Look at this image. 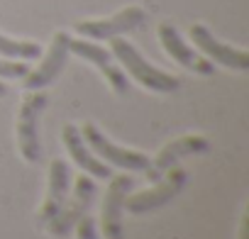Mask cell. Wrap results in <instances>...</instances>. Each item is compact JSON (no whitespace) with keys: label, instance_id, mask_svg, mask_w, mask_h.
Here are the masks:
<instances>
[{"label":"cell","instance_id":"obj_17","mask_svg":"<svg viewBox=\"0 0 249 239\" xmlns=\"http://www.w3.org/2000/svg\"><path fill=\"white\" fill-rule=\"evenodd\" d=\"M73 229H76V239H100L98 222H95L90 215H83Z\"/></svg>","mask_w":249,"mask_h":239},{"label":"cell","instance_id":"obj_11","mask_svg":"<svg viewBox=\"0 0 249 239\" xmlns=\"http://www.w3.org/2000/svg\"><path fill=\"white\" fill-rule=\"evenodd\" d=\"M210 152V139H205L203 135H183L169 144H164L159 149V154L154 159H149V166L144 169V176L147 181H159L171 166H176L181 159H188V156H200V154H208Z\"/></svg>","mask_w":249,"mask_h":239},{"label":"cell","instance_id":"obj_19","mask_svg":"<svg viewBox=\"0 0 249 239\" xmlns=\"http://www.w3.org/2000/svg\"><path fill=\"white\" fill-rule=\"evenodd\" d=\"M3 95H8V85H5L3 81H0V98H3Z\"/></svg>","mask_w":249,"mask_h":239},{"label":"cell","instance_id":"obj_12","mask_svg":"<svg viewBox=\"0 0 249 239\" xmlns=\"http://www.w3.org/2000/svg\"><path fill=\"white\" fill-rule=\"evenodd\" d=\"M157 37H159L164 51H166L181 68H186V71H191V73H198V76H213V73H215V64L208 61L198 49H193V47L183 39V34H181L171 22H161V25L157 27Z\"/></svg>","mask_w":249,"mask_h":239},{"label":"cell","instance_id":"obj_7","mask_svg":"<svg viewBox=\"0 0 249 239\" xmlns=\"http://www.w3.org/2000/svg\"><path fill=\"white\" fill-rule=\"evenodd\" d=\"M69 51L76 54L78 59L88 61L90 66H95L100 71V76L105 78V83L110 85L112 93H117V95L127 93L130 78H127V73L122 71V66L115 61V56L110 54V49L100 47L98 42H90V39H83L81 37V39H71L69 42Z\"/></svg>","mask_w":249,"mask_h":239},{"label":"cell","instance_id":"obj_8","mask_svg":"<svg viewBox=\"0 0 249 239\" xmlns=\"http://www.w3.org/2000/svg\"><path fill=\"white\" fill-rule=\"evenodd\" d=\"M69 42H71V34H69V32L59 30V32L54 34L49 49L42 51V56H39V59H42L39 66H37V68H30V73L22 78L25 90H44L47 85H52V83L61 76V71L66 68V61H69V56H71Z\"/></svg>","mask_w":249,"mask_h":239},{"label":"cell","instance_id":"obj_15","mask_svg":"<svg viewBox=\"0 0 249 239\" xmlns=\"http://www.w3.org/2000/svg\"><path fill=\"white\" fill-rule=\"evenodd\" d=\"M42 44L32 39H13L0 32V56L5 59H18V61H32L42 56Z\"/></svg>","mask_w":249,"mask_h":239},{"label":"cell","instance_id":"obj_16","mask_svg":"<svg viewBox=\"0 0 249 239\" xmlns=\"http://www.w3.org/2000/svg\"><path fill=\"white\" fill-rule=\"evenodd\" d=\"M27 73H30V64L27 61L0 56V81L3 78H25Z\"/></svg>","mask_w":249,"mask_h":239},{"label":"cell","instance_id":"obj_18","mask_svg":"<svg viewBox=\"0 0 249 239\" xmlns=\"http://www.w3.org/2000/svg\"><path fill=\"white\" fill-rule=\"evenodd\" d=\"M244 234H247V215L242 217V227H239V237L244 239Z\"/></svg>","mask_w":249,"mask_h":239},{"label":"cell","instance_id":"obj_14","mask_svg":"<svg viewBox=\"0 0 249 239\" xmlns=\"http://www.w3.org/2000/svg\"><path fill=\"white\" fill-rule=\"evenodd\" d=\"M61 142H64L69 156L73 159V164H76L81 171H86L88 176H93V178H98V181H107V178L112 176L110 166H107L105 161H100V159L88 149V144L83 142L81 130H78L76 125H71V122L64 125V130H61Z\"/></svg>","mask_w":249,"mask_h":239},{"label":"cell","instance_id":"obj_1","mask_svg":"<svg viewBox=\"0 0 249 239\" xmlns=\"http://www.w3.org/2000/svg\"><path fill=\"white\" fill-rule=\"evenodd\" d=\"M110 54L115 56V61L122 66L124 73L132 76V81H137L142 88H147L152 93H176L181 88V78L178 76L152 66L140 54V49L132 42H127V39L112 37L110 39Z\"/></svg>","mask_w":249,"mask_h":239},{"label":"cell","instance_id":"obj_6","mask_svg":"<svg viewBox=\"0 0 249 239\" xmlns=\"http://www.w3.org/2000/svg\"><path fill=\"white\" fill-rule=\"evenodd\" d=\"M147 20V13L144 8L140 5H127L117 10L115 15L110 17H100V20H81L76 22V34H81L83 39H90V42H110L112 37H122L132 30H137L142 22Z\"/></svg>","mask_w":249,"mask_h":239},{"label":"cell","instance_id":"obj_2","mask_svg":"<svg viewBox=\"0 0 249 239\" xmlns=\"http://www.w3.org/2000/svg\"><path fill=\"white\" fill-rule=\"evenodd\" d=\"M47 105H49V95L42 90H27L20 102L15 135H18V149L27 164H37L42 156L39 120H42V112L47 110Z\"/></svg>","mask_w":249,"mask_h":239},{"label":"cell","instance_id":"obj_5","mask_svg":"<svg viewBox=\"0 0 249 239\" xmlns=\"http://www.w3.org/2000/svg\"><path fill=\"white\" fill-rule=\"evenodd\" d=\"M81 137H83V142L88 144V149H90L100 161H105L107 166L112 164V166H117V169H122V171H144V169L149 166V156H147L144 152L127 149V147H120V144L110 142V139L100 132V127L93 125V122H86V125L81 127Z\"/></svg>","mask_w":249,"mask_h":239},{"label":"cell","instance_id":"obj_9","mask_svg":"<svg viewBox=\"0 0 249 239\" xmlns=\"http://www.w3.org/2000/svg\"><path fill=\"white\" fill-rule=\"evenodd\" d=\"M188 34H191V42L196 44V49L208 61H213L217 66H225V68H232V71H247L249 68V51L220 42L205 25H200V22L191 25Z\"/></svg>","mask_w":249,"mask_h":239},{"label":"cell","instance_id":"obj_10","mask_svg":"<svg viewBox=\"0 0 249 239\" xmlns=\"http://www.w3.org/2000/svg\"><path fill=\"white\" fill-rule=\"evenodd\" d=\"M110 186L103 198V210H100V227L98 232L105 239H122V212H124V198L135 188V178L127 173H117L107 178Z\"/></svg>","mask_w":249,"mask_h":239},{"label":"cell","instance_id":"obj_13","mask_svg":"<svg viewBox=\"0 0 249 239\" xmlns=\"http://www.w3.org/2000/svg\"><path fill=\"white\" fill-rule=\"evenodd\" d=\"M69 188H71V169L64 159H54L49 164V181H47V193L44 200L37 210V224L44 227L64 205V200L69 198Z\"/></svg>","mask_w":249,"mask_h":239},{"label":"cell","instance_id":"obj_3","mask_svg":"<svg viewBox=\"0 0 249 239\" xmlns=\"http://www.w3.org/2000/svg\"><path fill=\"white\" fill-rule=\"evenodd\" d=\"M186 183H188V171L176 164L159 181H154L152 188L140 190V193H130L127 198H124V210H127L130 215H147V212L161 210L176 195H181Z\"/></svg>","mask_w":249,"mask_h":239},{"label":"cell","instance_id":"obj_4","mask_svg":"<svg viewBox=\"0 0 249 239\" xmlns=\"http://www.w3.org/2000/svg\"><path fill=\"white\" fill-rule=\"evenodd\" d=\"M95 193H98V186H95L93 176H88V173L76 176V181H73V195L66 198L64 205H61V210L44 224L47 232L52 237H69L73 232V227L78 224V220L83 215H88V210H90V205L95 200Z\"/></svg>","mask_w":249,"mask_h":239}]
</instances>
